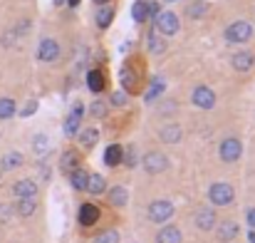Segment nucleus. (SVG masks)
<instances>
[{
  "mask_svg": "<svg viewBox=\"0 0 255 243\" xmlns=\"http://www.w3.org/2000/svg\"><path fill=\"white\" fill-rule=\"evenodd\" d=\"M233 196H236V191H233L231 184H213V186L208 189V199H211V204H216V206H228V204L233 201Z\"/></svg>",
  "mask_w": 255,
  "mask_h": 243,
  "instance_id": "obj_1",
  "label": "nucleus"
},
{
  "mask_svg": "<svg viewBox=\"0 0 255 243\" xmlns=\"http://www.w3.org/2000/svg\"><path fill=\"white\" fill-rule=\"evenodd\" d=\"M253 37V25L251 22H233L228 30H226V40L228 42H248Z\"/></svg>",
  "mask_w": 255,
  "mask_h": 243,
  "instance_id": "obj_2",
  "label": "nucleus"
},
{
  "mask_svg": "<svg viewBox=\"0 0 255 243\" xmlns=\"http://www.w3.org/2000/svg\"><path fill=\"white\" fill-rule=\"evenodd\" d=\"M171 216H173V204L171 201H154L149 206V219L154 224H164V221H169Z\"/></svg>",
  "mask_w": 255,
  "mask_h": 243,
  "instance_id": "obj_3",
  "label": "nucleus"
},
{
  "mask_svg": "<svg viewBox=\"0 0 255 243\" xmlns=\"http://www.w3.org/2000/svg\"><path fill=\"white\" fill-rule=\"evenodd\" d=\"M156 27H159L161 35H176L178 32V17H176V12H171V10L159 12L156 15Z\"/></svg>",
  "mask_w": 255,
  "mask_h": 243,
  "instance_id": "obj_4",
  "label": "nucleus"
},
{
  "mask_svg": "<svg viewBox=\"0 0 255 243\" xmlns=\"http://www.w3.org/2000/svg\"><path fill=\"white\" fill-rule=\"evenodd\" d=\"M241 154H243V144L238 142V139H223V144H221V159L223 162H238L241 159Z\"/></svg>",
  "mask_w": 255,
  "mask_h": 243,
  "instance_id": "obj_5",
  "label": "nucleus"
},
{
  "mask_svg": "<svg viewBox=\"0 0 255 243\" xmlns=\"http://www.w3.org/2000/svg\"><path fill=\"white\" fill-rule=\"evenodd\" d=\"M37 57H40L42 62H55V60L60 57V45H57V40L45 37V40L40 42V47H37Z\"/></svg>",
  "mask_w": 255,
  "mask_h": 243,
  "instance_id": "obj_6",
  "label": "nucleus"
},
{
  "mask_svg": "<svg viewBox=\"0 0 255 243\" xmlns=\"http://www.w3.org/2000/svg\"><path fill=\"white\" fill-rule=\"evenodd\" d=\"M166 166H169V159L161 152H149L144 157V169L149 174H161V171H166Z\"/></svg>",
  "mask_w": 255,
  "mask_h": 243,
  "instance_id": "obj_7",
  "label": "nucleus"
},
{
  "mask_svg": "<svg viewBox=\"0 0 255 243\" xmlns=\"http://www.w3.org/2000/svg\"><path fill=\"white\" fill-rule=\"evenodd\" d=\"M191 97H193V104L201 107V109H211L216 104V94H213L211 87H196Z\"/></svg>",
  "mask_w": 255,
  "mask_h": 243,
  "instance_id": "obj_8",
  "label": "nucleus"
},
{
  "mask_svg": "<svg viewBox=\"0 0 255 243\" xmlns=\"http://www.w3.org/2000/svg\"><path fill=\"white\" fill-rule=\"evenodd\" d=\"M12 194H15L17 199H35L37 184H35L32 179H22V181H17V184L12 186Z\"/></svg>",
  "mask_w": 255,
  "mask_h": 243,
  "instance_id": "obj_9",
  "label": "nucleus"
},
{
  "mask_svg": "<svg viewBox=\"0 0 255 243\" xmlns=\"http://www.w3.org/2000/svg\"><path fill=\"white\" fill-rule=\"evenodd\" d=\"M82 112H85V107L77 102V104H75V109H72V114H70V117H67V122H65V134H67V137H72V134H77V132H80Z\"/></svg>",
  "mask_w": 255,
  "mask_h": 243,
  "instance_id": "obj_10",
  "label": "nucleus"
},
{
  "mask_svg": "<svg viewBox=\"0 0 255 243\" xmlns=\"http://www.w3.org/2000/svg\"><path fill=\"white\" fill-rule=\"evenodd\" d=\"M159 7H156V2H144V0H139V2H134V7H131V15H134V20L136 22H144L151 12H156Z\"/></svg>",
  "mask_w": 255,
  "mask_h": 243,
  "instance_id": "obj_11",
  "label": "nucleus"
},
{
  "mask_svg": "<svg viewBox=\"0 0 255 243\" xmlns=\"http://www.w3.org/2000/svg\"><path fill=\"white\" fill-rule=\"evenodd\" d=\"M99 221V209L94 204H82L80 209V224L82 226H94Z\"/></svg>",
  "mask_w": 255,
  "mask_h": 243,
  "instance_id": "obj_12",
  "label": "nucleus"
},
{
  "mask_svg": "<svg viewBox=\"0 0 255 243\" xmlns=\"http://www.w3.org/2000/svg\"><path fill=\"white\" fill-rule=\"evenodd\" d=\"M196 226H198L201 231H211V229L216 226V214H213L211 209H201V211L196 214Z\"/></svg>",
  "mask_w": 255,
  "mask_h": 243,
  "instance_id": "obj_13",
  "label": "nucleus"
},
{
  "mask_svg": "<svg viewBox=\"0 0 255 243\" xmlns=\"http://www.w3.org/2000/svg\"><path fill=\"white\" fill-rule=\"evenodd\" d=\"M233 67H236L238 72H248V70L253 67V55H251V52H236V55H233Z\"/></svg>",
  "mask_w": 255,
  "mask_h": 243,
  "instance_id": "obj_14",
  "label": "nucleus"
},
{
  "mask_svg": "<svg viewBox=\"0 0 255 243\" xmlns=\"http://www.w3.org/2000/svg\"><path fill=\"white\" fill-rule=\"evenodd\" d=\"M104 189H107L104 176H99V174H89V176H87V191H92V194H104Z\"/></svg>",
  "mask_w": 255,
  "mask_h": 243,
  "instance_id": "obj_15",
  "label": "nucleus"
},
{
  "mask_svg": "<svg viewBox=\"0 0 255 243\" xmlns=\"http://www.w3.org/2000/svg\"><path fill=\"white\" fill-rule=\"evenodd\" d=\"M122 147L119 144H112V147H107V152H104V164L107 166H117V164H122Z\"/></svg>",
  "mask_w": 255,
  "mask_h": 243,
  "instance_id": "obj_16",
  "label": "nucleus"
},
{
  "mask_svg": "<svg viewBox=\"0 0 255 243\" xmlns=\"http://www.w3.org/2000/svg\"><path fill=\"white\" fill-rule=\"evenodd\" d=\"M159 243H181V231L176 226H166L159 231Z\"/></svg>",
  "mask_w": 255,
  "mask_h": 243,
  "instance_id": "obj_17",
  "label": "nucleus"
},
{
  "mask_svg": "<svg viewBox=\"0 0 255 243\" xmlns=\"http://www.w3.org/2000/svg\"><path fill=\"white\" fill-rule=\"evenodd\" d=\"M87 171H82V169H75L72 174H70V184H72V189H77V191H85L87 189Z\"/></svg>",
  "mask_w": 255,
  "mask_h": 243,
  "instance_id": "obj_18",
  "label": "nucleus"
},
{
  "mask_svg": "<svg viewBox=\"0 0 255 243\" xmlns=\"http://www.w3.org/2000/svg\"><path fill=\"white\" fill-rule=\"evenodd\" d=\"M236 236H238V226H236V224L226 221V224L218 226V239H221V241H231V239H236Z\"/></svg>",
  "mask_w": 255,
  "mask_h": 243,
  "instance_id": "obj_19",
  "label": "nucleus"
},
{
  "mask_svg": "<svg viewBox=\"0 0 255 243\" xmlns=\"http://www.w3.org/2000/svg\"><path fill=\"white\" fill-rule=\"evenodd\" d=\"M87 87H89L92 92H102V89H104V77H102L99 70H92V72L87 75Z\"/></svg>",
  "mask_w": 255,
  "mask_h": 243,
  "instance_id": "obj_20",
  "label": "nucleus"
},
{
  "mask_svg": "<svg viewBox=\"0 0 255 243\" xmlns=\"http://www.w3.org/2000/svg\"><path fill=\"white\" fill-rule=\"evenodd\" d=\"M178 139H181V127L171 124V127H164V129H161V142H166V144H176Z\"/></svg>",
  "mask_w": 255,
  "mask_h": 243,
  "instance_id": "obj_21",
  "label": "nucleus"
},
{
  "mask_svg": "<svg viewBox=\"0 0 255 243\" xmlns=\"http://www.w3.org/2000/svg\"><path fill=\"white\" fill-rule=\"evenodd\" d=\"M20 164H22V154H20V152H10V154H5V157H2L0 166H2L5 171H10V169H17Z\"/></svg>",
  "mask_w": 255,
  "mask_h": 243,
  "instance_id": "obj_22",
  "label": "nucleus"
},
{
  "mask_svg": "<svg viewBox=\"0 0 255 243\" xmlns=\"http://www.w3.org/2000/svg\"><path fill=\"white\" fill-rule=\"evenodd\" d=\"M109 201H112V206H124L127 204V189L124 186H114L109 191Z\"/></svg>",
  "mask_w": 255,
  "mask_h": 243,
  "instance_id": "obj_23",
  "label": "nucleus"
},
{
  "mask_svg": "<svg viewBox=\"0 0 255 243\" xmlns=\"http://www.w3.org/2000/svg\"><path fill=\"white\" fill-rule=\"evenodd\" d=\"M15 211H17L20 216H32V214H35V199H20V201L15 204Z\"/></svg>",
  "mask_w": 255,
  "mask_h": 243,
  "instance_id": "obj_24",
  "label": "nucleus"
},
{
  "mask_svg": "<svg viewBox=\"0 0 255 243\" xmlns=\"http://www.w3.org/2000/svg\"><path fill=\"white\" fill-rule=\"evenodd\" d=\"M80 142H82V147H94L97 142H99V132L94 129V127H89V129H85L82 134H80Z\"/></svg>",
  "mask_w": 255,
  "mask_h": 243,
  "instance_id": "obj_25",
  "label": "nucleus"
},
{
  "mask_svg": "<svg viewBox=\"0 0 255 243\" xmlns=\"http://www.w3.org/2000/svg\"><path fill=\"white\" fill-rule=\"evenodd\" d=\"M77 164H80V157H77L75 152H65V154H62V162H60V166H62L65 171H70V174H72V171L77 169Z\"/></svg>",
  "mask_w": 255,
  "mask_h": 243,
  "instance_id": "obj_26",
  "label": "nucleus"
},
{
  "mask_svg": "<svg viewBox=\"0 0 255 243\" xmlns=\"http://www.w3.org/2000/svg\"><path fill=\"white\" fill-rule=\"evenodd\" d=\"M166 89V82L161 80V77H156V80L151 82V87H149V92H146V102H154L161 92Z\"/></svg>",
  "mask_w": 255,
  "mask_h": 243,
  "instance_id": "obj_27",
  "label": "nucleus"
},
{
  "mask_svg": "<svg viewBox=\"0 0 255 243\" xmlns=\"http://www.w3.org/2000/svg\"><path fill=\"white\" fill-rule=\"evenodd\" d=\"M112 17H114L112 7H99V12H97V25H99V27H109V25H112Z\"/></svg>",
  "mask_w": 255,
  "mask_h": 243,
  "instance_id": "obj_28",
  "label": "nucleus"
},
{
  "mask_svg": "<svg viewBox=\"0 0 255 243\" xmlns=\"http://www.w3.org/2000/svg\"><path fill=\"white\" fill-rule=\"evenodd\" d=\"M12 114H15V102L7 99V97H2L0 99V119H10Z\"/></svg>",
  "mask_w": 255,
  "mask_h": 243,
  "instance_id": "obj_29",
  "label": "nucleus"
},
{
  "mask_svg": "<svg viewBox=\"0 0 255 243\" xmlns=\"http://www.w3.org/2000/svg\"><path fill=\"white\" fill-rule=\"evenodd\" d=\"M206 10H208V5H206L203 0H193V2L188 5V15H191V17H203Z\"/></svg>",
  "mask_w": 255,
  "mask_h": 243,
  "instance_id": "obj_30",
  "label": "nucleus"
},
{
  "mask_svg": "<svg viewBox=\"0 0 255 243\" xmlns=\"http://www.w3.org/2000/svg\"><path fill=\"white\" fill-rule=\"evenodd\" d=\"M149 50H151L154 55H161V52L166 50V45H164V42H161L156 35H149Z\"/></svg>",
  "mask_w": 255,
  "mask_h": 243,
  "instance_id": "obj_31",
  "label": "nucleus"
},
{
  "mask_svg": "<svg viewBox=\"0 0 255 243\" xmlns=\"http://www.w3.org/2000/svg\"><path fill=\"white\" fill-rule=\"evenodd\" d=\"M94 243H119V234L117 231H104L94 239Z\"/></svg>",
  "mask_w": 255,
  "mask_h": 243,
  "instance_id": "obj_32",
  "label": "nucleus"
},
{
  "mask_svg": "<svg viewBox=\"0 0 255 243\" xmlns=\"http://www.w3.org/2000/svg\"><path fill=\"white\" fill-rule=\"evenodd\" d=\"M89 112H92V117L102 119V117H107V104H104V102H94V104L89 107Z\"/></svg>",
  "mask_w": 255,
  "mask_h": 243,
  "instance_id": "obj_33",
  "label": "nucleus"
},
{
  "mask_svg": "<svg viewBox=\"0 0 255 243\" xmlns=\"http://www.w3.org/2000/svg\"><path fill=\"white\" fill-rule=\"evenodd\" d=\"M35 152H37V154H45V152H47V137L40 134V137L35 139Z\"/></svg>",
  "mask_w": 255,
  "mask_h": 243,
  "instance_id": "obj_34",
  "label": "nucleus"
},
{
  "mask_svg": "<svg viewBox=\"0 0 255 243\" xmlns=\"http://www.w3.org/2000/svg\"><path fill=\"white\" fill-rule=\"evenodd\" d=\"M112 104H117V107L127 104V94H124V92H114V94H112Z\"/></svg>",
  "mask_w": 255,
  "mask_h": 243,
  "instance_id": "obj_35",
  "label": "nucleus"
},
{
  "mask_svg": "<svg viewBox=\"0 0 255 243\" xmlns=\"http://www.w3.org/2000/svg\"><path fill=\"white\" fill-rule=\"evenodd\" d=\"M122 162L127 164V166H134V164H136V157H134V149H129L127 154H122Z\"/></svg>",
  "mask_w": 255,
  "mask_h": 243,
  "instance_id": "obj_36",
  "label": "nucleus"
},
{
  "mask_svg": "<svg viewBox=\"0 0 255 243\" xmlns=\"http://www.w3.org/2000/svg\"><path fill=\"white\" fill-rule=\"evenodd\" d=\"M248 224L255 229V209H251V211H248Z\"/></svg>",
  "mask_w": 255,
  "mask_h": 243,
  "instance_id": "obj_37",
  "label": "nucleus"
},
{
  "mask_svg": "<svg viewBox=\"0 0 255 243\" xmlns=\"http://www.w3.org/2000/svg\"><path fill=\"white\" fill-rule=\"evenodd\" d=\"M248 241L255 243V231H251V234H248Z\"/></svg>",
  "mask_w": 255,
  "mask_h": 243,
  "instance_id": "obj_38",
  "label": "nucleus"
},
{
  "mask_svg": "<svg viewBox=\"0 0 255 243\" xmlns=\"http://www.w3.org/2000/svg\"><path fill=\"white\" fill-rule=\"evenodd\" d=\"M70 5H72V7H77V5H80V0H70Z\"/></svg>",
  "mask_w": 255,
  "mask_h": 243,
  "instance_id": "obj_39",
  "label": "nucleus"
},
{
  "mask_svg": "<svg viewBox=\"0 0 255 243\" xmlns=\"http://www.w3.org/2000/svg\"><path fill=\"white\" fill-rule=\"evenodd\" d=\"M94 2H97V5H104V2H107V0H94Z\"/></svg>",
  "mask_w": 255,
  "mask_h": 243,
  "instance_id": "obj_40",
  "label": "nucleus"
}]
</instances>
